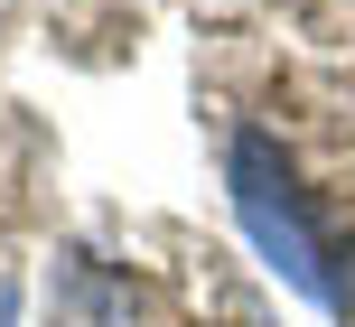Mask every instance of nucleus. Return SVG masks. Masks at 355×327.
<instances>
[{"instance_id":"1","label":"nucleus","mask_w":355,"mask_h":327,"mask_svg":"<svg viewBox=\"0 0 355 327\" xmlns=\"http://www.w3.org/2000/svg\"><path fill=\"white\" fill-rule=\"evenodd\" d=\"M225 197H234V215H243L252 253H262L271 272L290 281V290L318 299L327 318H355V262H346V243L327 234L318 197L300 187L290 150L271 141L262 122H243V131L225 141Z\"/></svg>"},{"instance_id":"2","label":"nucleus","mask_w":355,"mask_h":327,"mask_svg":"<svg viewBox=\"0 0 355 327\" xmlns=\"http://www.w3.org/2000/svg\"><path fill=\"white\" fill-rule=\"evenodd\" d=\"M0 327H19V281L0 272Z\"/></svg>"}]
</instances>
